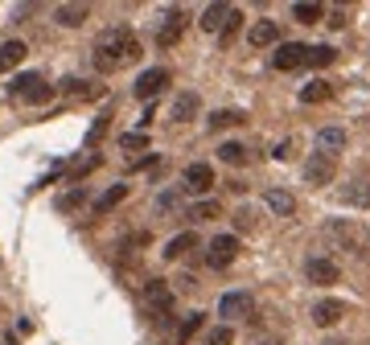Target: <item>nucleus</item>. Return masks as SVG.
<instances>
[{
	"label": "nucleus",
	"mask_w": 370,
	"mask_h": 345,
	"mask_svg": "<svg viewBox=\"0 0 370 345\" xmlns=\"http://www.w3.org/2000/svg\"><path fill=\"white\" fill-rule=\"evenodd\" d=\"M177 202H182V189H169V193H161V198H156V210L165 214V210H173Z\"/></svg>",
	"instance_id": "e433bc0d"
},
{
	"label": "nucleus",
	"mask_w": 370,
	"mask_h": 345,
	"mask_svg": "<svg viewBox=\"0 0 370 345\" xmlns=\"http://www.w3.org/2000/svg\"><path fill=\"white\" fill-rule=\"evenodd\" d=\"M198 329H202V312H189V316L182 321V329H177V337H182V342H189Z\"/></svg>",
	"instance_id": "c9c22d12"
},
{
	"label": "nucleus",
	"mask_w": 370,
	"mask_h": 345,
	"mask_svg": "<svg viewBox=\"0 0 370 345\" xmlns=\"http://www.w3.org/2000/svg\"><path fill=\"white\" fill-rule=\"evenodd\" d=\"M66 99H99L103 95V86H95V83H83V79H66V83L58 86Z\"/></svg>",
	"instance_id": "5701e85b"
},
{
	"label": "nucleus",
	"mask_w": 370,
	"mask_h": 345,
	"mask_svg": "<svg viewBox=\"0 0 370 345\" xmlns=\"http://www.w3.org/2000/svg\"><path fill=\"white\" fill-rule=\"evenodd\" d=\"M329 99H333V83H325V79L300 86V103H329Z\"/></svg>",
	"instance_id": "b1692460"
},
{
	"label": "nucleus",
	"mask_w": 370,
	"mask_h": 345,
	"mask_svg": "<svg viewBox=\"0 0 370 345\" xmlns=\"http://www.w3.org/2000/svg\"><path fill=\"white\" fill-rule=\"evenodd\" d=\"M140 54H144V45H140L136 33L124 29V25H111V29H103L99 42H95V70L111 74V70H120L124 62H136Z\"/></svg>",
	"instance_id": "f257e3e1"
},
{
	"label": "nucleus",
	"mask_w": 370,
	"mask_h": 345,
	"mask_svg": "<svg viewBox=\"0 0 370 345\" xmlns=\"http://www.w3.org/2000/svg\"><path fill=\"white\" fill-rule=\"evenodd\" d=\"M25 54H29V45L25 42H0V74H8V70H17L21 62H25Z\"/></svg>",
	"instance_id": "f3484780"
},
{
	"label": "nucleus",
	"mask_w": 370,
	"mask_h": 345,
	"mask_svg": "<svg viewBox=\"0 0 370 345\" xmlns=\"http://www.w3.org/2000/svg\"><path fill=\"white\" fill-rule=\"evenodd\" d=\"M341 202L367 210L370 206V181H350V185H341Z\"/></svg>",
	"instance_id": "4be33fe9"
},
{
	"label": "nucleus",
	"mask_w": 370,
	"mask_h": 345,
	"mask_svg": "<svg viewBox=\"0 0 370 345\" xmlns=\"http://www.w3.org/2000/svg\"><path fill=\"white\" fill-rule=\"evenodd\" d=\"M239 124H247V111H239V107H223V111H214V115H210V128H214V131L239 128Z\"/></svg>",
	"instance_id": "a878e982"
},
{
	"label": "nucleus",
	"mask_w": 370,
	"mask_h": 345,
	"mask_svg": "<svg viewBox=\"0 0 370 345\" xmlns=\"http://www.w3.org/2000/svg\"><path fill=\"white\" fill-rule=\"evenodd\" d=\"M214 189V169L210 165H189L185 169V177H182V193H193V198H202V193H210Z\"/></svg>",
	"instance_id": "6e6552de"
},
{
	"label": "nucleus",
	"mask_w": 370,
	"mask_h": 345,
	"mask_svg": "<svg viewBox=\"0 0 370 345\" xmlns=\"http://www.w3.org/2000/svg\"><path fill=\"white\" fill-rule=\"evenodd\" d=\"M124 198H128V185H107V189L95 198L91 214H95V218H107L111 210H115V206H120V202H124Z\"/></svg>",
	"instance_id": "2eb2a0df"
},
{
	"label": "nucleus",
	"mask_w": 370,
	"mask_h": 345,
	"mask_svg": "<svg viewBox=\"0 0 370 345\" xmlns=\"http://www.w3.org/2000/svg\"><path fill=\"white\" fill-rule=\"evenodd\" d=\"M227 17H231V4H223V0H214V4H206V13H202V29L206 33H218L223 25H227Z\"/></svg>",
	"instance_id": "aec40b11"
},
{
	"label": "nucleus",
	"mask_w": 370,
	"mask_h": 345,
	"mask_svg": "<svg viewBox=\"0 0 370 345\" xmlns=\"http://www.w3.org/2000/svg\"><path fill=\"white\" fill-rule=\"evenodd\" d=\"M173 83V74L165 70V66H152V70H144L136 79V86H132V95L136 99H144V103H152L156 95H165V86Z\"/></svg>",
	"instance_id": "20e7f679"
},
{
	"label": "nucleus",
	"mask_w": 370,
	"mask_h": 345,
	"mask_svg": "<svg viewBox=\"0 0 370 345\" xmlns=\"http://www.w3.org/2000/svg\"><path fill=\"white\" fill-rule=\"evenodd\" d=\"M156 165H161V157H156V152H148V157H140L136 165H132V172H144V169H156Z\"/></svg>",
	"instance_id": "4c0bfd02"
},
{
	"label": "nucleus",
	"mask_w": 370,
	"mask_h": 345,
	"mask_svg": "<svg viewBox=\"0 0 370 345\" xmlns=\"http://www.w3.org/2000/svg\"><path fill=\"white\" fill-rule=\"evenodd\" d=\"M111 120H115V115H111V107L95 115V120H91V128H87V148H99V144H103V136L111 131Z\"/></svg>",
	"instance_id": "393cba45"
},
{
	"label": "nucleus",
	"mask_w": 370,
	"mask_h": 345,
	"mask_svg": "<svg viewBox=\"0 0 370 345\" xmlns=\"http://www.w3.org/2000/svg\"><path fill=\"white\" fill-rule=\"evenodd\" d=\"M218 214H223V206L214 198H202V202L189 206V222H210V218H218Z\"/></svg>",
	"instance_id": "c85d7f7f"
},
{
	"label": "nucleus",
	"mask_w": 370,
	"mask_h": 345,
	"mask_svg": "<svg viewBox=\"0 0 370 345\" xmlns=\"http://www.w3.org/2000/svg\"><path fill=\"white\" fill-rule=\"evenodd\" d=\"M54 21L66 25V29H79L83 21H91V4H58L54 8Z\"/></svg>",
	"instance_id": "dca6fc26"
},
{
	"label": "nucleus",
	"mask_w": 370,
	"mask_h": 345,
	"mask_svg": "<svg viewBox=\"0 0 370 345\" xmlns=\"http://www.w3.org/2000/svg\"><path fill=\"white\" fill-rule=\"evenodd\" d=\"M218 316H223V321L251 316V296H247V292H227V296L218 300Z\"/></svg>",
	"instance_id": "ddd939ff"
},
{
	"label": "nucleus",
	"mask_w": 370,
	"mask_h": 345,
	"mask_svg": "<svg viewBox=\"0 0 370 345\" xmlns=\"http://www.w3.org/2000/svg\"><path fill=\"white\" fill-rule=\"evenodd\" d=\"M206 345H234V329L231 325H214V329L206 333Z\"/></svg>",
	"instance_id": "72a5a7b5"
},
{
	"label": "nucleus",
	"mask_w": 370,
	"mask_h": 345,
	"mask_svg": "<svg viewBox=\"0 0 370 345\" xmlns=\"http://www.w3.org/2000/svg\"><path fill=\"white\" fill-rule=\"evenodd\" d=\"M54 90L58 86H49L38 70H29V74H17L13 83H8V95L13 99H21V103H33V107H42V103H49L54 99Z\"/></svg>",
	"instance_id": "f03ea898"
},
{
	"label": "nucleus",
	"mask_w": 370,
	"mask_h": 345,
	"mask_svg": "<svg viewBox=\"0 0 370 345\" xmlns=\"http://www.w3.org/2000/svg\"><path fill=\"white\" fill-rule=\"evenodd\" d=\"M247 157H251V152H247V144H239V140H227V144L218 148V161H223V165H234V169L247 165Z\"/></svg>",
	"instance_id": "cd10ccee"
},
{
	"label": "nucleus",
	"mask_w": 370,
	"mask_h": 345,
	"mask_svg": "<svg viewBox=\"0 0 370 345\" xmlns=\"http://www.w3.org/2000/svg\"><path fill=\"white\" fill-rule=\"evenodd\" d=\"M341 148H346V131H341V128H321V131H317V152L337 157Z\"/></svg>",
	"instance_id": "412c9836"
},
{
	"label": "nucleus",
	"mask_w": 370,
	"mask_h": 345,
	"mask_svg": "<svg viewBox=\"0 0 370 345\" xmlns=\"http://www.w3.org/2000/svg\"><path fill=\"white\" fill-rule=\"evenodd\" d=\"M91 169H99V157H91L87 165H79V169H74V181H79V177H87V172H91Z\"/></svg>",
	"instance_id": "ea45409f"
},
{
	"label": "nucleus",
	"mask_w": 370,
	"mask_h": 345,
	"mask_svg": "<svg viewBox=\"0 0 370 345\" xmlns=\"http://www.w3.org/2000/svg\"><path fill=\"white\" fill-rule=\"evenodd\" d=\"M234 259H239V239H234V234H218V239H210V247H206V263H210L214 271L231 267Z\"/></svg>",
	"instance_id": "423d86ee"
},
{
	"label": "nucleus",
	"mask_w": 370,
	"mask_h": 345,
	"mask_svg": "<svg viewBox=\"0 0 370 345\" xmlns=\"http://www.w3.org/2000/svg\"><path fill=\"white\" fill-rule=\"evenodd\" d=\"M198 111H202L198 90H182V95L173 99V107H169V120H173V124H189V120H198Z\"/></svg>",
	"instance_id": "f8f14e48"
},
{
	"label": "nucleus",
	"mask_w": 370,
	"mask_h": 345,
	"mask_svg": "<svg viewBox=\"0 0 370 345\" xmlns=\"http://www.w3.org/2000/svg\"><path fill=\"white\" fill-rule=\"evenodd\" d=\"M305 275H309V284L329 288V284H337V280H341V267H337L333 259H325V255H313L309 263H305Z\"/></svg>",
	"instance_id": "1a4fd4ad"
},
{
	"label": "nucleus",
	"mask_w": 370,
	"mask_h": 345,
	"mask_svg": "<svg viewBox=\"0 0 370 345\" xmlns=\"http://www.w3.org/2000/svg\"><path fill=\"white\" fill-rule=\"evenodd\" d=\"M231 222H234V230H243V234H251V230H255V210H251V206H239Z\"/></svg>",
	"instance_id": "473e14b6"
},
{
	"label": "nucleus",
	"mask_w": 370,
	"mask_h": 345,
	"mask_svg": "<svg viewBox=\"0 0 370 345\" xmlns=\"http://www.w3.org/2000/svg\"><path fill=\"white\" fill-rule=\"evenodd\" d=\"M309 316H313V325H317V329H333V325L346 316V300H337V296H325V300L313 304V312H309Z\"/></svg>",
	"instance_id": "9d476101"
},
{
	"label": "nucleus",
	"mask_w": 370,
	"mask_h": 345,
	"mask_svg": "<svg viewBox=\"0 0 370 345\" xmlns=\"http://www.w3.org/2000/svg\"><path fill=\"white\" fill-rule=\"evenodd\" d=\"M280 42V25L276 21H255L251 29H247V45L251 49H268V45Z\"/></svg>",
	"instance_id": "4468645a"
},
{
	"label": "nucleus",
	"mask_w": 370,
	"mask_h": 345,
	"mask_svg": "<svg viewBox=\"0 0 370 345\" xmlns=\"http://www.w3.org/2000/svg\"><path fill=\"white\" fill-rule=\"evenodd\" d=\"M325 25H333V29H341V25H346V13H341V8H337V13H329V21H325Z\"/></svg>",
	"instance_id": "a19ab883"
},
{
	"label": "nucleus",
	"mask_w": 370,
	"mask_h": 345,
	"mask_svg": "<svg viewBox=\"0 0 370 345\" xmlns=\"http://www.w3.org/2000/svg\"><path fill=\"white\" fill-rule=\"evenodd\" d=\"M333 177H337V157H325V152H313L309 161H305V185H333Z\"/></svg>",
	"instance_id": "39448f33"
},
{
	"label": "nucleus",
	"mask_w": 370,
	"mask_h": 345,
	"mask_svg": "<svg viewBox=\"0 0 370 345\" xmlns=\"http://www.w3.org/2000/svg\"><path fill=\"white\" fill-rule=\"evenodd\" d=\"M152 115H156V107L148 103V107H144V115H140V131H144V128H148V124H152Z\"/></svg>",
	"instance_id": "79ce46f5"
},
{
	"label": "nucleus",
	"mask_w": 370,
	"mask_h": 345,
	"mask_svg": "<svg viewBox=\"0 0 370 345\" xmlns=\"http://www.w3.org/2000/svg\"><path fill=\"white\" fill-rule=\"evenodd\" d=\"M305 58H309V45L284 42V45H276V54H272V66H276V70H300Z\"/></svg>",
	"instance_id": "9b49d317"
},
{
	"label": "nucleus",
	"mask_w": 370,
	"mask_h": 345,
	"mask_svg": "<svg viewBox=\"0 0 370 345\" xmlns=\"http://www.w3.org/2000/svg\"><path fill=\"white\" fill-rule=\"evenodd\" d=\"M120 148L140 152V148H148V136H144V131H128V136H120Z\"/></svg>",
	"instance_id": "f704fd0d"
},
{
	"label": "nucleus",
	"mask_w": 370,
	"mask_h": 345,
	"mask_svg": "<svg viewBox=\"0 0 370 345\" xmlns=\"http://www.w3.org/2000/svg\"><path fill=\"white\" fill-rule=\"evenodd\" d=\"M292 17H296L300 25H317L325 17V4H317V0H296V4H292Z\"/></svg>",
	"instance_id": "bb28decb"
},
{
	"label": "nucleus",
	"mask_w": 370,
	"mask_h": 345,
	"mask_svg": "<svg viewBox=\"0 0 370 345\" xmlns=\"http://www.w3.org/2000/svg\"><path fill=\"white\" fill-rule=\"evenodd\" d=\"M83 202H87V189H70V193H62V198H58L54 206H58L62 214H74V210H79Z\"/></svg>",
	"instance_id": "2f4dec72"
},
{
	"label": "nucleus",
	"mask_w": 370,
	"mask_h": 345,
	"mask_svg": "<svg viewBox=\"0 0 370 345\" xmlns=\"http://www.w3.org/2000/svg\"><path fill=\"white\" fill-rule=\"evenodd\" d=\"M144 300L152 304V321H156V325L169 321V312H173V288H169L165 280H148V284H144Z\"/></svg>",
	"instance_id": "7ed1b4c3"
},
{
	"label": "nucleus",
	"mask_w": 370,
	"mask_h": 345,
	"mask_svg": "<svg viewBox=\"0 0 370 345\" xmlns=\"http://www.w3.org/2000/svg\"><path fill=\"white\" fill-rule=\"evenodd\" d=\"M333 58H337V49H333V45H309L305 66H333Z\"/></svg>",
	"instance_id": "c756f323"
},
{
	"label": "nucleus",
	"mask_w": 370,
	"mask_h": 345,
	"mask_svg": "<svg viewBox=\"0 0 370 345\" xmlns=\"http://www.w3.org/2000/svg\"><path fill=\"white\" fill-rule=\"evenodd\" d=\"M264 202H268V210H272L276 218H292L296 214V198H292L288 189H268Z\"/></svg>",
	"instance_id": "6ab92c4d"
},
{
	"label": "nucleus",
	"mask_w": 370,
	"mask_h": 345,
	"mask_svg": "<svg viewBox=\"0 0 370 345\" xmlns=\"http://www.w3.org/2000/svg\"><path fill=\"white\" fill-rule=\"evenodd\" d=\"M239 29H243V13H239V8H231V17H227V25L218 29V45H231L234 38H239Z\"/></svg>",
	"instance_id": "7c9ffc66"
},
{
	"label": "nucleus",
	"mask_w": 370,
	"mask_h": 345,
	"mask_svg": "<svg viewBox=\"0 0 370 345\" xmlns=\"http://www.w3.org/2000/svg\"><path fill=\"white\" fill-rule=\"evenodd\" d=\"M272 157H276V161H288V157H292V140H280L276 148H272Z\"/></svg>",
	"instance_id": "58836bf2"
},
{
	"label": "nucleus",
	"mask_w": 370,
	"mask_h": 345,
	"mask_svg": "<svg viewBox=\"0 0 370 345\" xmlns=\"http://www.w3.org/2000/svg\"><path fill=\"white\" fill-rule=\"evenodd\" d=\"M193 247H198V234H193V230H182V234H173V239L165 243V251H161V255L169 259V263H177V259L189 255Z\"/></svg>",
	"instance_id": "a211bd4d"
},
{
	"label": "nucleus",
	"mask_w": 370,
	"mask_h": 345,
	"mask_svg": "<svg viewBox=\"0 0 370 345\" xmlns=\"http://www.w3.org/2000/svg\"><path fill=\"white\" fill-rule=\"evenodd\" d=\"M185 21H189V13H185V8H169L165 25L156 29V45H161V49H173V45L185 38Z\"/></svg>",
	"instance_id": "0eeeda50"
}]
</instances>
